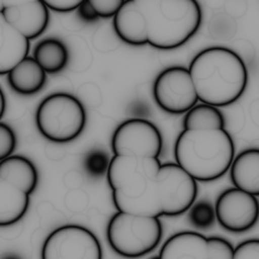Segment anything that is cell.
Returning a JSON list of instances; mask_svg holds the SVG:
<instances>
[{"instance_id": "1", "label": "cell", "mask_w": 259, "mask_h": 259, "mask_svg": "<svg viewBox=\"0 0 259 259\" xmlns=\"http://www.w3.org/2000/svg\"><path fill=\"white\" fill-rule=\"evenodd\" d=\"M162 148L110 158L106 178L117 211L148 218L177 217L195 202L196 181L176 163L162 164Z\"/></svg>"}, {"instance_id": "2", "label": "cell", "mask_w": 259, "mask_h": 259, "mask_svg": "<svg viewBox=\"0 0 259 259\" xmlns=\"http://www.w3.org/2000/svg\"><path fill=\"white\" fill-rule=\"evenodd\" d=\"M201 21V7L194 0H126L112 24L127 45L168 51L186 44Z\"/></svg>"}, {"instance_id": "3", "label": "cell", "mask_w": 259, "mask_h": 259, "mask_svg": "<svg viewBox=\"0 0 259 259\" xmlns=\"http://www.w3.org/2000/svg\"><path fill=\"white\" fill-rule=\"evenodd\" d=\"M174 158L195 181H214L230 170L235 143L219 108L200 103L184 114L182 131L174 144Z\"/></svg>"}, {"instance_id": "4", "label": "cell", "mask_w": 259, "mask_h": 259, "mask_svg": "<svg viewBox=\"0 0 259 259\" xmlns=\"http://www.w3.org/2000/svg\"><path fill=\"white\" fill-rule=\"evenodd\" d=\"M187 69L197 99L202 104L217 108L229 106L247 88L249 76L245 62L229 48L201 50Z\"/></svg>"}, {"instance_id": "5", "label": "cell", "mask_w": 259, "mask_h": 259, "mask_svg": "<svg viewBox=\"0 0 259 259\" xmlns=\"http://www.w3.org/2000/svg\"><path fill=\"white\" fill-rule=\"evenodd\" d=\"M38 173L28 158L12 155L0 161V226L10 227L26 213Z\"/></svg>"}, {"instance_id": "6", "label": "cell", "mask_w": 259, "mask_h": 259, "mask_svg": "<svg viewBox=\"0 0 259 259\" xmlns=\"http://www.w3.org/2000/svg\"><path fill=\"white\" fill-rule=\"evenodd\" d=\"M163 226L159 218H148L117 211L106 227L110 248L124 258H140L154 251L161 243Z\"/></svg>"}, {"instance_id": "7", "label": "cell", "mask_w": 259, "mask_h": 259, "mask_svg": "<svg viewBox=\"0 0 259 259\" xmlns=\"http://www.w3.org/2000/svg\"><path fill=\"white\" fill-rule=\"evenodd\" d=\"M86 111L74 95L56 92L40 101L35 112V123L40 135L55 143L77 139L86 125Z\"/></svg>"}, {"instance_id": "8", "label": "cell", "mask_w": 259, "mask_h": 259, "mask_svg": "<svg viewBox=\"0 0 259 259\" xmlns=\"http://www.w3.org/2000/svg\"><path fill=\"white\" fill-rule=\"evenodd\" d=\"M102 248L97 237L80 225H64L46 238L40 259H102Z\"/></svg>"}, {"instance_id": "9", "label": "cell", "mask_w": 259, "mask_h": 259, "mask_svg": "<svg viewBox=\"0 0 259 259\" xmlns=\"http://www.w3.org/2000/svg\"><path fill=\"white\" fill-rule=\"evenodd\" d=\"M234 247L221 237L193 231L173 234L162 245L158 259H233Z\"/></svg>"}, {"instance_id": "10", "label": "cell", "mask_w": 259, "mask_h": 259, "mask_svg": "<svg viewBox=\"0 0 259 259\" xmlns=\"http://www.w3.org/2000/svg\"><path fill=\"white\" fill-rule=\"evenodd\" d=\"M156 104L170 114H185L197 105L188 69L172 66L161 71L153 83Z\"/></svg>"}, {"instance_id": "11", "label": "cell", "mask_w": 259, "mask_h": 259, "mask_svg": "<svg viewBox=\"0 0 259 259\" xmlns=\"http://www.w3.org/2000/svg\"><path fill=\"white\" fill-rule=\"evenodd\" d=\"M218 224L226 231L240 234L256 226L259 221V200L236 187L221 192L214 203Z\"/></svg>"}, {"instance_id": "12", "label": "cell", "mask_w": 259, "mask_h": 259, "mask_svg": "<svg viewBox=\"0 0 259 259\" xmlns=\"http://www.w3.org/2000/svg\"><path fill=\"white\" fill-rule=\"evenodd\" d=\"M0 18L31 40L47 29L50 13L44 1L0 0Z\"/></svg>"}, {"instance_id": "13", "label": "cell", "mask_w": 259, "mask_h": 259, "mask_svg": "<svg viewBox=\"0 0 259 259\" xmlns=\"http://www.w3.org/2000/svg\"><path fill=\"white\" fill-rule=\"evenodd\" d=\"M229 172L234 187L259 196V148H248L237 154Z\"/></svg>"}, {"instance_id": "14", "label": "cell", "mask_w": 259, "mask_h": 259, "mask_svg": "<svg viewBox=\"0 0 259 259\" xmlns=\"http://www.w3.org/2000/svg\"><path fill=\"white\" fill-rule=\"evenodd\" d=\"M30 40L0 18V75H7L28 57Z\"/></svg>"}, {"instance_id": "15", "label": "cell", "mask_w": 259, "mask_h": 259, "mask_svg": "<svg viewBox=\"0 0 259 259\" xmlns=\"http://www.w3.org/2000/svg\"><path fill=\"white\" fill-rule=\"evenodd\" d=\"M46 81L47 73L33 57H27L7 74L11 89L21 95H32L40 91Z\"/></svg>"}, {"instance_id": "16", "label": "cell", "mask_w": 259, "mask_h": 259, "mask_svg": "<svg viewBox=\"0 0 259 259\" xmlns=\"http://www.w3.org/2000/svg\"><path fill=\"white\" fill-rule=\"evenodd\" d=\"M32 57L47 74H57L67 66L69 53L62 40L47 37L36 44Z\"/></svg>"}, {"instance_id": "17", "label": "cell", "mask_w": 259, "mask_h": 259, "mask_svg": "<svg viewBox=\"0 0 259 259\" xmlns=\"http://www.w3.org/2000/svg\"><path fill=\"white\" fill-rule=\"evenodd\" d=\"M187 219L190 225L198 230H208L215 222L214 205L207 200L195 201L187 210Z\"/></svg>"}, {"instance_id": "18", "label": "cell", "mask_w": 259, "mask_h": 259, "mask_svg": "<svg viewBox=\"0 0 259 259\" xmlns=\"http://www.w3.org/2000/svg\"><path fill=\"white\" fill-rule=\"evenodd\" d=\"M109 164L110 159L107 153L99 149L89 152L84 160V168L86 172L93 177L106 175Z\"/></svg>"}, {"instance_id": "19", "label": "cell", "mask_w": 259, "mask_h": 259, "mask_svg": "<svg viewBox=\"0 0 259 259\" xmlns=\"http://www.w3.org/2000/svg\"><path fill=\"white\" fill-rule=\"evenodd\" d=\"M17 140L14 131L5 122H0V161L12 156Z\"/></svg>"}, {"instance_id": "20", "label": "cell", "mask_w": 259, "mask_h": 259, "mask_svg": "<svg viewBox=\"0 0 259 259\" xmlns=\"http://www.w3.org/2000/svg\"><path fill=\"white\" fill-rule=\"evenodd\" d=\"M99 18L114 17L123 4L122 0H89Z\"/></svg>"}, {"instance_id": "21", "label": "cell", "mask_w": 259, "mask_h": 259, "mask_svg": "<svg viewBox=\"0 0 259 259\" xmlns=\"http://www.w3.org/2000/svg\"><path fill=\"white\" fill-rule=\"evenodd\" d=\"M233 259H259V239L253 238L239 243L234 248Z\"/></svg>"}, {"instance_id": "22", "label": "cell", "mask_w": 259, "mask_h": 259, "mask_svg": "<svg viewBox=\"0 0 259 259\" xmlns=\"http://www.w3.org/2000/svg\"><path fill=\"white\" fill-rule=\"evenodd\" d=\"M44 2L49 9L66 13L77 10L83 0H46Z\"/></svg>"}, {"instance_id": "23", "label": "cell", "mask_w": 259, "mask_h": 259, "mask_svg": "<svg viewBox=\"0 0 259 259\" xmlns=\"http://www.w3.org/2000/svg\"><path fill=\"white\" fill-rule=\"evenodd\" d=\"M77 11H78L79 17L86 22H93L99 18L95 10L91 6L89 0H83L82 4L77 9Z\"/></svg>"}, {"instance_id": "24", "label": "cell", "mask_w": 259, "mask_h": 259, "mask_svg": "<svg viewBox=\"0 0 259 259\" xmlns=\"http://www.w3.org/2000/svg\"><path fill=\"white\" fill-rule=\"evenodd\" d=\"M0 100H1V110H0V118L3 117L4 115V112H5V106H6V101H5V95H4V92L1 88L0 90Z\"/></svg>"}, {"instance_id": "25", "label": "cell", "mask_w": 259, "mask_h": 259, "mask_svg": "<svg viewBox=\"0 0 259 259\" xmlns=\"http://www.w3.org/2000/svg\"><path fill=\"white\" fill-rule=\"evenodd\" d=\"M2 259H21V258L18 257L17 255H14V254H7V255L3 256Z\"/></svg>"}, {"instance_id": "26", "label": "cell", "mask_w": 259, "mask_h": 259, "mask_svg": "<svg viewBox=\"0 0 259 259\" xmlns=\"http://www.w3.org/2000/svg\"><path fill=\"white\" fill-rule=\"evenodd\" d=\"M151 259H158V257H157V256H154V257H152Z\"/></svg>"}]
</instances>
